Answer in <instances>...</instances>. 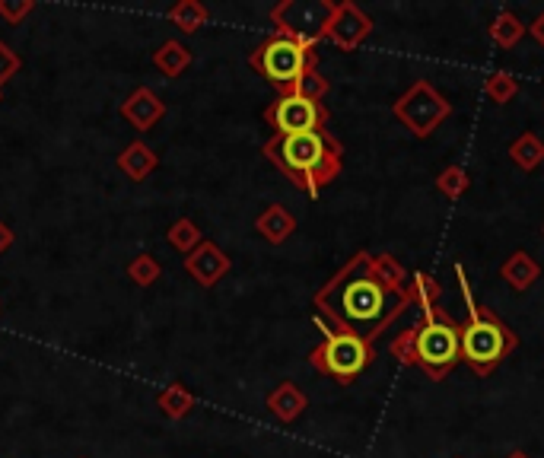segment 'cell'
<instances>
[{"mask_svg":"<svg viewBox=\"0 0 544 458\" xmlns=\"http://www.w3.org/2000/svg\"><path fill=\"white\" fill-rule=\"evenodd\" d=\"M529 35L538 42V45H544V13H538L535 16V23L529 26Z\"/></svg>","mask_w":544,"mask_h":458,"instance_id":"obj_33","label":"cell"},{"mask_svg":"<svg viewBox=\"0 0 544 458\" xmlns=\"http://www.w3.org/2000/svg\"><path fill=\"white\" fill-rule=\"evenodd\" d=\"M169 20L179 26L182 32H198L201 26H207V20H210V13H207V7L204 4H198V0H179L172 10H169Z\"/></svg>","mask_w":544,"mask_h":458,"instance_id":"obj_25","label":"cell"},{"mask_svg":"<svg viewBox=\"0 0 544 458\" xmlns=\"http://www.w3.org/2000/svg\"><path fill=\"white\" fill-rule=\"evenodd\" d=\"M153 64H156V70H160V74H166V77H182L185 70L191 67V51H188V45L169 39V42H163L160 48H156Z\"/></svg>","mask_w":544,"mask_h":458,"instance_id":"obj_21","label":"cell"},{"mask_svg":"<svg viewBox=\"0 0 544 458\" xmlns=\"http://www.w3.org/2000/svg\"><path fill=\"white\" fill-rule=\"evenodd\" d=\"M392 357L405 366H417V325L401 328L392 338Z\"/></svg>","mask_w":544,"mask_h":458,"instance_id":"obj_28","label":"cell"},{"mask_svg":"<svg viewBox=\"0 0 544 458\" xmlns=\"http://www.w3.org/2000/svg\"><path fill=\"white\" fill-rule=\"evenodd\" d=\"M436 191H440L443 198H449V201H462L465 195H468V188H471V175H468V169L465 166H459V163H452V166H446L440 175H436Z\"/></svg>","mask_w":544,"mask_h":458,"instance_id":"obj_23","label":"cell"},{"mask_svg":"<svg viewBox=\"0 0 544 458\" xmlns=\"http://www.w3.org/2000/svg\"><path fill=\"white\" fill-rule=\"evenodd\" d=\"M455 280H459L462 299L468 306V322L462 325V363H468L478 376H490L519 347V334L494 309L478 303L475 290L468 284L465 264H455Z\"/></svg>","mask_w":544,"mask_h":458,"instance_id":"obj_3","label":"cell"},{"mask_svg":"<svg viewBox=\"0 0 544 458\" xmlns=\"http://www.w3.org/2000/svg\"><path fill=\"white\" fill-rule=\"evenodd\" d=\"M370 277L389 296H405L408 280H411V274L405 271V264H401L398 258H392V255H373L370 258Z\"/></svg>","mask_w":544,"mask_h":458,"instance_id":"obj_16","label":"cell"},{"mask_svg":"<svg viewBox=\"0 0 544 458\" xmlns=\"http://www.w3.org/2000/svg\"><path fill=\"white\" fill-rule=\"evenodd\" d=\"M373 16L360 10L354 0H335V10L328 16L325 26V42H331L341 51H357L373 32Z\"/></svg>","mask_w":544,"mask_h":458,"instance_id":"obj_10","label":"cell"},{"mask_svg":"<svg viewBox=\"0 0 544 458\" xmlns=\"http://www.w3.org/2000/svg\"><path fill=\"white\" fill-rule=\"evenodd\" d=\"M255 229L258 236L271 242V245H284L293 233H296V217L290 214V210L284 204H271L258 214L255 220Z\"/></svg>","mask_w":544,"mask_h":458,"instance_id":"obj_15","label":"cell"},{"mask_svg":"<svg viewBox=\"0 0 544 458\" xmlns=\"http://www.w3.org/2000/svg\"><path fill=\"white\" fill-rule=\"evenodd\" d=\"M261 153L309 198H319L344 169V147L328 128L290 137L274 134Z\"/></svg>","mask_w":544,"mask_h":458,"instance_id":"obj_2","label":"cell"},{"mask_svg":"<svg viewBox=\"0 0 544 458\" xmlns=\"http://www.w3.org/2000/svg\"><path fill=\"white\" fill-rule=\"evenodd\" d=\"M252 70H258L280 96H290L309 70H319V51L309 42H296L287 35H271L249 55Z\"/></svg>","mask_w":544,"mask_h":458,"instance_id":"obj_4","label":"cell"},{"mask_svg":"<svg viewBox=\"0 0 544 458\" xmlns=\"http://www.w3.org/2000/svg\"><path fill=\"white\" fill-rule=\"evenodd\" d=\"M328 90H331V80L325 74H319V70H309V74L296 83V90L290 96H306V99H315V102H325Z\"/></svg>","mask_w":544,"mask_h":458,"instance_id":"obj_29","label":"cell"},{"mask_svg":"<svg viewBox=\"0 0 544 458\" xmlns=\"http://www.w3.org/2000/svg\"><path fill=\"white\" fill-rule=\"evenodd\" d=\"M462 363V325L436 306L417 325V369L433 382H443L455 366Z\"/></svg>","mask_w":544,"mask_h":458,"instance_id":"obj_5","label":"cell"},{"mask_svg":"<svg viewBox=\"0 0 544 458\" xmlns=\"http://www.w3.org/2000/svg\"><path fill=\"white\" fill-rule=\"evenodd\" d=\"M10 249H13V229L4 220H0V255L10 252Z\"/></svg>","mask_w":544,"mask_h":458,"instance_id":"obj_32","label":"cell"},{"mask_svg":"<svg viewBox=\"0 0 544 458\" xmlns=\"http://www.w3.org/2000/svg\"><path fill=\"white\" fill-rule=\"evenodd\" d=\"M156 408H160L169 420H182L195 411V395H191L182 382H172L156 395Z\"/></svg>","mask_w":544,"mask_h":458,"instance_id":"obj_22","label":"cell"},{"mask_svg":"<svg viewBox=\"0 0 544 458\" xmlns=\"http://www.w3.org/2000/svg\"><path fill=\"white\" fill-rule=\"evenodd\" d=\"M166 239H169L172 249H175V252H182V255H191V252H195L198 245L204 242L201 226H198L195 220H188V217L175 220V223L166 229Z\"/></svg>","mask_w":544,"mask_h":458,"instance_id":"obj_24","label":"cell"},{"mask_svg":"<svg viewBox=\"0 0 544 458\" xmlns=\"http://www.w3.org/2000/svg\"><path fill=\"white\" fill-rule=\"evenodd\" d=\"M32 10H35L32 0H0V16L7 23H23Z\"/></svg>","mask_w":544,"mask_h":458,"instance_id":"obj_31","label":"cell"},{"mask_svg":"<svg viewBox=\"0 0 544 458\" xmlns=\"http://www.w3.org/2000/svg\"><path fill=\"white\" fill-rule=\"evenodd\" d=\"M230 268H233L230 255H226L217 242H207V239L191 255H185V271H188V277L195 280L198 287H204V290L217 287L220 280L230 274Z\"/></svg>","mask_w":544,"mask_h":458,"instance_id":"obj_11","label":"cell"},{"mask_svg":"<svg viewBox=\"0 0 544 458\" xmlns=\"http://www.w3.org/2000/svg\"><path fill=\"white\" fill-rule=\"evenodd\" d=\"M370 252H354L341 271L325 280V287L315 290L312 306L319 312V325L341 331V334H360L370 344H376L401 315L411 309V299L389 296L376 280L370 277Z\"/></svg>","mask_w":544,"mask_h":458,"instance_id":"obj_1","label":"cell"},{"mask_svg":"<svg viewBox=\"0 0 544 458\" xmlns=\"http://www.w3.org/2000/svg\"><path fill=\"white\" fill-rule=\"evenodd\" d=\"M541 233H544V229H541Z\"/></svg>","mask_w":544,"mask_h":458,"instance_id":"obj_36","label":"cell"},{"mask_svg":"<svg viewBox=\"0 0 544 458\" xmlns=\"http://www.w3.org/2000/svg\"><path fill=\"white\" fill-rule=\"evenodd\" d=\"M20 67H23L20 55H16V51L7 42H0V86L20 74Z\"/></svg>","mask_w":544,"mask_h":458,"instance_id":"obj_30","label":"cell"},{"mask_svg":"<svg viewBox=\"0 0 544 458\" xmlns=\"http://www.w3.org/2000/svg\"><path fill=\"white\" fill-rule=\"evenodd\" d=\"M538 274H541V268H538V261L529 255V252H513L510 258H506L503 264H500V277L510 284V290H516V293H529L532 287H535V280H538Z\"/></svg>","mask_w":544,"mask_h":458,"instance_id":"obj_17","label":"cell"},{"mask_svg":"<svg viewBox=\"0 0 544 458\" xmlns=\"http://www.w3.org/2000/svg\"><path fill=\"white\" fill-rule=\"evenodd\" d=\"M408 299H411V306H417L420 309V315H427V312H433L436 306H440V299H443V287H440V280H436L433 274H427V271H417V274H411V280H408Z\"/></svg>","mask_w":544,"mask_h":458,"instance_id":"obj_18","label":"cell"},{"mask_svg":"<svg viewBox=\"0 0 544 458\" xmlns=\"http://www.w3.org/2000/svg\"><path fill=\"white\" fill-rule=\"evenodd\" d=\"M319 328L325 331V341L309 350V366L315 373L335 379L338 385H350L376 360V344L360 338V334H341L325 325Z\"/></svg>","mask_w":544,"mask_h":458,"instance_id":"obj_6","label":"cell"},{"mask_svg":"<svg viewBox=\"0 0 544 458\" xmlns=\"http://www.w3.org/2000/svg\"><path fill=\"white\" fill-rule=\"evenodd\" d=\"M392 115L417 140H427L436 134V128H443V121L452 115V102L436 90L430 80H417L392 102Z\"/></svg>","mask_w":544,"mask_h":458,"instance_id":"obj_7","label":"cell"},{"mask_svg":"<svg viewBox=\"0 0 544 458\" xmlns=\"http://www.w3.org/2000/svg\"><path fill=\"white\" fill-rule=\"evenodd\" d=\"M118 169L125 172V179L131 182H144L150 179V175L156 172V166H160V156L153 153V147H147L144 140H134V144H128L125 150L118 153Z\"/></svg>","mask_w":544,"mask_h":458,"instance_id":"obj_14","label":"cell"},{"mask_svg":"<svg viewBox=\"0 0 544 458\" xmlns=\"http://www.w3.org/2000/svg\"><path fill=\"white\" fill-rule=\"evenodd\" d=\"M484 96L494 102V105H506L519 96V80L506 70H494L487 80H484Z\"/></svg>","mask_w":544,"mask_h":458,"instance_id":"obj_26","label":"cell"},{"mask_svg":"<svg viewBox=\"0 0 544 458\" xmlns=\"http://www.w3.org/2000/svg\"><path fill=\"white\" fill-rule=\"evenodd\" d=\"M128 277L134 280L137 287H153L156 280L163 277V268L153 255H134L131 264H128Z\"/></svg>","mask_w":544,"mask_h":458,"instance_id":"obj_27","label":"cell"},{"mask_svg":"<svg viewBox=\"0 0 544 458\" xmlns=\"http://www.w3.org/2000/svg\"><path fill=\"white\" fill-rule=\"evenodd\" d=\"M163 115H166V102L153 90H147V86H137V90L121 102V118H125L134 131H150Z\"/></svg>","mask_w":544,"mask_h":458,"instance_id":"obj_12","label":"cell"},{"mask_svg":"<svg viewBox=\"0 0 544 458\" xmlns=\"http://www.w3.org/2000/svg\"><path fill=\"white\" fill-rule=\"evenodd\" d=\"M510 160L513 166H519L522 172H535L544 163V140L535 131L519 134L510 144Z\"/></svg>","mask_w":544,"mask_h":458,"instance_id":"obj_20","label":"cell"},{"mask_svg":"<svg viewBox=\"0 0 544 458\" xmlns=\"http://www.w3.org/2000/svg\"><path fill=\"white\" fill-rule=\"evenodd\" d=\"M506 458H532V455H529V452H522V449H516V452L506 455Z\"/></svg>","mask_w":544,"mask_h":458,"instance_id":"obj_34","label":"cell"},{"mask_svg":"<svg viewBox=\"0 0 544 458\" xmlns=\"http://www.w3.org/2000/svg\"><path fill=\"white\" fill-rule=\"evenodd\" d=\"M331 10H335V0H280L271 10V23L277 35L319 45L325 42V26Z\"/></svg>","mask_w":544,"mask_h":458,"instance_id":"obj_8","label":"cell"},{"mask_svg":"<svg viewBox=\"0 0 544 458\" xmlns=\"http://www.w3.org/2000/svg\"><path fill=\"white\" fill-rule=\"evenodd\" d=\"M309 408V398L296 382H280L268 395V411L280 420V424H296Z\"/></svg>","mask_w":544,"mask_h":458,"instance_id":"obj_13","label":"cell"},{"mask_svg":"<svg viewBox=\"0 0 544 458\" xmlns=\"http://www.w3.org/2000/svg\"><path fill=\"white\" fill-rule=\"evenodd\" d=\"M487 35H490V42H494L497 48L510 51V48H516L525 39V35H529V26H525L513 10H500L494 16V23L487 26Z\"/></svg>","mask_w":544,"mask_h":458,"instance_id":"obj_19","label":"cell"},{"mask_svg":"<svg viewBox=\"0 0 544 458\" xmlns=\"http://www.w3.org/2000/svg\"><path fill=\"white\" fill-rule=\"evenodd\" d=\"M328 118L331 115L325 109V102H315V99H306V96H277L265 109V121L280 137L325 131Z\"/></svg>","mask_w":544,"mask_h":458,"instance_id":"obj_9","label":"cell"},{"mask_svg":"<svg viewBox=\"0 0 544 458\" xmlns=\"http://www.w3.org/2000/svg\"><path fill=\"white\" fill-rule=\"evenodd\" d=\"M0 102H4V90H0Z\"/></svg>","mask_w":544,"mask_h":458,"instance_id":"obj_35","label":"cell"}]
</instances>
